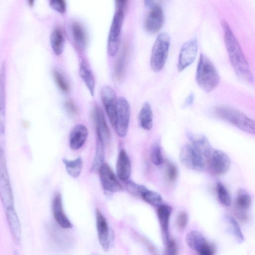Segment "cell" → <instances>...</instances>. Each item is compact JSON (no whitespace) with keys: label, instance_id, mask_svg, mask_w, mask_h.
Listing matches in <instances>:
<instances>
[{"label":"cell","instance_id":"6da1fadb","mask_svg":"<svg viewBox=\"0 0 255 255\" xmlns=\"http://www.w3.org/2000/svg\"><path fill=\"white\" fill-rule=\"evenodd\" d=\"M221 25L225 46L234 71L241 81L248 84L254 83V77L249 63L237 39L226 21L223 20Z\"/></svg>","mask_w":255,"mask_h":255},{"label":"cell","instance_id":"7a4b0ae2","mask_svg":"<svg viewBox=\"0 0 255 255\" xmlns=\"http://www.w3.org/2000/svg\"><path fill=\"white\" fill-rule=\"evenodd\" d=\"M214 113L218 118L251 134L255 135V120L245 114L230 106L220 105L216 106Z\"/></svg>","mask_w":255,"mask_h":255},{"label":"cell","instance_id":"3957f363","mask_svg":"<svg viewBox=\"0 0 255 255\" xmlns=\"http://www.w3.org/2000/svg\"><path fill=\"white\" fill-rule=\"evenodd\" d=\"M196 81L199 87L207 93L216 90L220 82V76L213 63L202 54L198 64Z\"/></svg>","mask_w":255,"mask_h":255},{"label":"cell","instance_id":"277c9868","mask_svg":"<svg viewBox=\"0 0 255 255\" xmlns=\"http://www.w3.org/2000/svg\"><path fill=\"white\" fill-rule=\"evenodd\" d=\"M170 47V37L166 33L159 34L152 51L150 66L152 71L158 73L164 68Z\"/></svg>","mask_w":255,"mask_h":255},{"label":"cell","instance_id":"5b68a950","mask_svg":"<svg viewBox=\"0 0 255 255\" xmlns=\"http://www.w3.org/2000/svg\"><path fill=\"white\" fill-rule=\"evenodd\" d=\"M180 160L187 168L197 172H203L207 166L206 158L191 144L183 146Z\"/></svg>","mask_w":255,"mask_h":255},{"label":"cell","instance_id":"8992f818","mask_svg":"<svg viewBox=\"0 0 255 255\" xmlns=\"http://www.w3.org/2000/svg\"><path fill=\"white\" fill-rule=\"evenodd\" d=\"M1 167H0V194L6 208L14 206V200L8 172L5 154L1 148Z\"/></svg>","mask_w":255,"mask_h":255},{"label":"cell","instance_id":"52a82bcc","mask_svg":"<svg viewBox=\"0 0 255 255\" xmlns=\"http://www.w3.org/2000/svg\"><path fill=\"white\" fill-rule=\"evenodd\" d=\"M124 19V11H116L112 20L108 42V53L111 56H115L119 50Z\"/></svg>","mask_w":255,"mask_h":255},{"label":"cell","instance_id":"ba28073f","mask_svg":"<svg viewBox=\"0 0 255 255\" xmlns=\"http://www.w3.org/2000/svg\"><path fill=\"white\" fill-rule=\"evenodd\" d=\"M231 161L229 156L223 151L213 148L207 161V165L210 171L216 176L227 173L231 167Z\"/></svg>","mask_w":255,"mask_h":255},{"label":"cell","instance_id":"9c48e42d","mask_svg":"<svg viewBox=\"0 0 255 255\" xmlns=\"http://www.w3.org/2000/svg\"><path fill=\"white\" fill-rule=\"evenodd\" d=\"M131 110L129 103L124 97L117 99L116 124L115 129L117 135L124 138L128 131Z\"/></svg>","mask_w":255,"mask_h":255},{"label":"cell","instance_id":"30bf717a","mask_svg":"<svg viewBox=\"0 0 255 255\" xmlns=\"http://www.w3.org/2000/svg\"><path fill=\"white\" fill-rule=\"evenodd\" d=\"M185 241L190 249L201 255H213L216 252L215 245L207 241L199 231L189 232L186 236Z\"/></svg>","mask_w":255,"mask_h":255},{"label":"cell","instance_id":"8fae6325","mask_svg":"<svg viewBox=\"0 0 255 255\" xmlns=\"http://www.w3.org/2000/svg\"><path fill=\"white\" fill-rule=\"evenodd\" d=\"M198 42L196 38L191 39L182 46L179 57L178 69L183 71L195 60L198 51Z\"/></svg>","mask_w":255,"mask_h":255},{"label":"cell","instance_id":"7c38bea8","mask_svg":"<svg viewBox=\"0 0 255 255\" xmlns=\"http://www.w3.org/2000/svg\"><path fill=\"white\" fill-rule=\"evenodd\" d=\"M100 97L110 121L115 129L116 124L117 99L114 91L109 86L102 88Z\"/></svg>","mask_w":255,"mask_h":255},{"label":"cell","instance_id":"4fadbf2b","mask_svg":"<svg viewBox=\"0 0 255 255\" xmlns=\"http://www.w3.org/2000/svg\"><path fill=\"white\" fill-rule=\"evenodd\" d=\"M99 172L101 183L105 191L114 193L123 190V186L109 164H104Z\"/></svg>","mask_w":255,"mask_h":255},{"label":"cell","instance_id":"5bb4252c","mask_svg":"<svg viewBox=\"0 0 255 255\" xmlns=\"http://www.w3.org/2000/svg\"><path fill=\"white\" fill-rule=\"evenodd\" d=\"M164 21V16L162 8L155 4L147 14L145 22L146 30L151 34H156L162 28Z\"/></svg>","mask_w":255,"mask_h":255},{"label":"cell","instance_id":"9a60e30c","mask_svg":"<svg viewBox=\"0 0 255 255\" xmlns=\"http://www.w3.org/2000/svg\"><path fill=\"white\" fill-rule=\"evenodd\" d=\"M96 229L99 243L105 251L109 250L111 242V235L107 221L100 211H96Z\"/></svg>","mask_w":255,"mask_h":255},{"label":"cell","instance_id":"2e32d148","mask_svg":"<svg viewBox=\"0 0 255 255\" xmlns=\"http://www.w3.org/2000/svg\"><path fill=\"white\" fill-rule=\"evenodd\" d=\"M93 115L97 138L102 140L105 144L109 143L111 140V132L103 111L98 106L94 110Z\"/></svg>","mask_w":255,"mask_h":255},{"label":"cell","instance_id":"e0dca14e","mask_svg":"<svg viewBox=\"0 0 255 255\" xmlns=\"http://www.w3.org/2000/svg\"><path fill=\"white\" fill-rule=\"evenodd\" d=\"M52 210L54 218L58 224L64 229H71L73 224L64 212L62 199L60 194L56 193L52 202Z\"/></svg>","mask_w":255,"mask_h":255},{"label":"cell","instance_id":"ac0fdd59","mask_svg":"<svg viewBox=\"0 0 255 255\" xmlns=\"http://www.w3.org/2000/svg\"><path fill=\"white\" fill-rule=\"evenodd\" d=\"M89 136L87 127L83 124L75 125L70 134V145L72 150L80 149L86 143Z\"/></svg>","mask_w":255,"mask_h":255},{"label":"cell","instance_id":"d6986e66","mask_svg":"<svg viewBox=\"0 0 255 255\" xmlns=\"http://www.w3.org/2000/svg\"><path fill=\"white\" fill-rule=\"evenodd\" d=\"M172 208L167 205L162 204L158 209V217L161 229L162 237L165 244L169 240V223Z\"/></svg>","mask_w":255,"mask_h":255},{"label":"cell","instance_id":"ffe728a7","mask_svg":"<svg viewBox=\"0 0 255 255\" xmlns=\"http://www.w3.org/2000/svg\"><path fill=\"white\" fill-rule=\"evenodd\" d=\"M116 169L119 179L124 182L129 180L131 174V163L128 155L124 149L121 150L119 154Z\"/></svg>","mask_w":255,"mask_h":255},{"label":"cell","instance_id":"44dd1931","mask_svg":"<svg viewBox=\"0 0 255 255\" xmlns=\"http://www.w3.org/2000/svg\"><path fill=\"white\" fill-rule=\"evenodd\" d=\"M187 136L192 145L206 158L207 161L213 147L207 138L203 135H195L191 132L187 133Z\"/></svg>","mask_w":255,"mask_h":255},{"label":"cell","instance_id":"7402d4cb","mask_svg":"<svg viewBox=\"0 0 255 255\" xmlns=\"http://www.w3.org/2000/svg\"><path fill=\"white\" fill-rule=\"evenodd\" d=\"M6 214L13 237L16 242L19 243L22 227L14 206L6 208Z\"/></svg>","mask_w":255,"mask_h":255},{"label":"cell","instance_id":"603a6c76","mask_svg":"<svg viewBox=\"0 0 255 255\" xmlns=\"http://www.w3.org/2000/svg\"><path fill=\"white\" fill-rule=\"evenodd\" d=\"M79 75L91 95L93 96L95 89V80L91 69L84 60L80 63Z\"/></svg>","mask_w":255,"mask_h":255},{"label":"cell","instance_id":"cb8c5ba5","mask_svg":"<svg viewBox=\"0 0 255 255\" xmlns=\"http://www.w3.org/2000/svg\"><path fill=\"white\" fill-rule=\"evenodd\" d=\"M139 123L142 128L146 131H150L153 126V115L151 104L145 102L139 113Z\"/></svg>","mask_w":255,"mask_h":255},{"label":"cell","instance_id":"d4e9b609","mask_svg":"<svg viewBox=\"0 0 255 255\" xmlns=\"http://www.w3.org/2000/svg\"><path fill=\"white\" fill-rule=\"evenodd\" d=\"M128 60V49L125 46L117 59L115 66L114 74L118 80H121L125 74Z\"/></svg>","mask_w":255,"mask_h":255},{"label":"cell","instance_id":"484cf974","mask_svg":"<svg viewBox=\"0 0 255 255\" xmlns=\"http://www.w3.org/2000/svg\"><path fill=\"white\" fill-rule=\"evenodd\" d=\"M252 198L248 191L242 188H239L237 193L236 198V206L240 214H245V212L251 206Z\"/></svg>","mask_w":255,"mask_h":255},{"label":"cell","instance_id":"4316f807","mask_svg":"<svg viewBox=\"0 0 255 255\" xmlns=\"http://www.w3.org/2000/svg\"><path fill=\"white\" fill-rule=\"evenodd\" d=\"M50 42L52 48L55 55L62 54L65 47V38L59 29L54 30L51 35Z\"/></svg>","mask_w":255,"mask_h":255},{"label":"cell","instance_id":"83f0119b","mask_svg":"<svg viewBox=\"0 0 255 255\" xmlns=\"http://www.w3.org/2000/svg\"><path fill=\"white\" fill-rule=\"evenodd\" d=\"M72 34L76 45L83 49L88 44V35L86 30L79 23L73 24L72 28Z\"/></svg>","mask_w":255,"mask_h":255},{"label":"cell","instance_id":"f1b7e54d","mask_svg":"<svg viewBox=\"0 0 255 255\" xmlns=\"http://www.w3.org/2000/svg\"><path fill=\"white\" fill-rule=\"evenodd\" d=\"M62 161L66 166L67 172L72 177L77 179L80 176L83 168V161L81 157L74 160L64 158Z\"/></svg>","mask_w":255,"mask_h":255},{"label":"cell","instance_id":"f546056e","mask_svg":"<svg viewBox=\"0 0 255 255\" xmlns=\"http://www.w3.org/2000/svg\"><path fill=\"white\" fill-rule=\"evenodd\" d=\"M105 145L102 140L97 138L95 155L91 167V171L92 172H99L100 167L104 164Z\"/></svg>","mask_w":255,"mask_h":255},{"label":"cell","instance_id":"4dcf8cb0","mask_svg":"<svg viewBox=\"0 0 255 255\" xmlns=\"http://www.w3.org/2000/svg\"><path fill=\"white\" fill-rule=\"evenodd\" d=\"M225 219L228 225L229 230L238 243H242L245 238L242 232L240 226L237 220L229 215L225 217Z\"/></svg>","mask_w":255,"mask_h":255},{"label":"cell","instance_id":"1f68e13d","mask_svg":"<svg viewBox=\"0 0 255 255\" xmlns=\"http://www.w3.org/2000/svg\"><path fill=\"white\" fill-rule=\"evenodd\" d=\"M1 80H0V113H1V122L5 123L6 113V96H5V79L6 68L3 65L1 72Z\"/></svg>","mask_w":255,"mask_h":255},{"label":"cell","instance_id":"d6a6232c","mask_svg":"<svg viewBox=\"0 0 255 255\" xmlns=\"http://www.w3.org/2000/svg\"><path fill=\"white\" fill-rule=\"evenodd\" d=\"M141 198L152 206L158 207L163 204V198L155 191L146 188L143 191Z\"/></svg>","mask_w":255,"mask_h":255},{"label":"cell","instance_id":"836d02e7","mask_svg":"<svg viewBox=\"0 0 255 255\" xmlns=\"http://www.w3.org/2000/svg\"><path fill=\"white\" fill-rule=\"evenodd\" d=\"M217 189L218 198L224 206H230L232 203V198L228 189L221 182L217 183Z\"/></svg>","mask_w":255,"mask_h":255},{"label":"cell","instance_id":"e575fe53","mask_svg":"<svg viewBox=\"0 0 255 255\" xmlns=\"http://www.w3.org/2000/svg\"><path fill=\"white\" fill-rule=\"evenodd\" d=\"M150 158L152 163L156 165H161L164 162L162 148L158 143L153 144L151 148Z\"/></svg>","mask_w":255,"mask_h":255},{"label":"cell","instance_id":"d590c367","mask_svg":"<svg viewBox=\"0 0 255 255\" xmlns=\"http://www.w3.org/2000/svg\"><path fill=\"white\" fill-rule=\"evenodd\" d=\"M146 187L144 185L139 184L131 181H127L126 183V188L131 195L141 198L143 191Z\"/></svg>","mask_w":255,"mask_h":255},{"label":"cell","instance_id":"8d00e7d4","mask_svg":"<svg viewBox=\"0 0 255 255\" xmlns=\"http://www.w3.org/2000/svg\"><path fill=\"white\" fill-rule=\"evenodd\" d=\"M55 80L59 89L63 92H68L70 90L69 84L65 77L57 70L54 71Z\"/></svg>","mask_w":255,"mask_h":255},{"label":"cell","instance_id":"74e56055","mask_svg":"<svg viewBox=\"0 0 255 255\" xmlns=\"http://www.w3.org/2000/svg\"><path fill=\"white\" fill-rule=\"evenodd\" d=\"M178 171L177 166L172 163L168 164L166 171V177L169 182H174L178 177Z\"/></svg>","mask_w":255,"mask_h":255},{"label":"cell","instance_id":"f35d334b","mask_svg":"<svg viewBox=\"0 0 255 255\" xmlns=\"http://www.w3.org/2000/svg\"><path fill=\"white\" fill-rule=\"evenodd\" d=\"M50 5L53 10L60 14H64L67 11L65 0H50Z\"/></svg>","mask_w":255,"mask_h":255},{"label":"cell","instance_id":"ab89813d","mask_svg":"<svg viewBox=\"0 0 255 255\" xmlns=\"http://www.w3.org/2000/svg\"><path fill=\"white\" fill-rule=\"evenodd\" d=\"M188 217L186 212H182L179 215L177 219V225L178 227L181 230H184L188 224Z\"/></svg>","mask_w":255,"mask_h":255},{"label":"cell","instance_id":"60d3db41","mask_svg":"<svg viewBox=\"0 0 255 255\" xmlns=\"http://www.w3.org/2000/svg\"><path fill=\"white\" fill-rule=\"evenodd\" d=\"M165 254L168 255H176L178 254V246L176 242L172 239L170 238L165 244Z\"/></svg>","mask_w":255,"mask_h":255},{"label":"cell","instance_id":"b9f144b4","mask_svg":"<svg viewBox=\"0 0 255 255\" xmlns=\"http://www.w3.org/2000/svg\"><path fill=\"white\" fill-rule=\"evenodd\" d=\"M65 108L67 112L72 116H75L78 114L77 106L72 100H67L66 102Z\"/></svg>","mask_w":255,"mask_h":255},{"label":"cell","instance_id":"7bdbcfd3","mask_svg":"<svg viewBox=\"0 0 255 255\" xmlns=\"http://www.w3.org/2000/svg\"><path fill=\"white\" fill-rule=\"evenodd\" d=\"M128 0H115L117 11H124Z\"/></svg>","mask_w":255,"mask_h":255},{"label":"cell","instance_id":"ee69618b","mask_svg":"<svg viewBox=\"0 0 255 255\" xmlns=\"http://www.w3.org/2000/svg\"><path fill=\"white\" fill-rule=\"evenodd\" d=\"M195 96L193 94H190L186 98L184 103L185 106H189L192 105L194 102Z\"/></svg>","mask_w":255,"mask_h":255},{"label":"cell","instance_id":"f6af8a7d","mask_svg":"<svg viewBox=\"0 0 255 255\" xmlns=\"http://www.w3.org/2000/svg\"><path fill=\"white\" fill-rule=\"evenodd\" d=\"M144 4L146 7L151 8L155 4L154 0H144Z\"/></svg>","mask_w":255,"mask_h":255},{"label":"cell","instance_id":"bcb514c9","mask_svg":"<svg viewBox=\"0 0 255 255\" xmlns=\"http://www.w3.org/2000/svg\"><path fill=\"white\" fill-rule=\"evenodd\" d=\"M28 1L30 7H33L35 4V0H28Z\"/></svg>","mask_w":255,"mask_h":255},{"label":"cell","instance_id":"7dc6e473","mask_svg":"<svg viewBox=\"0 0 255 255\" xmlns=\"http://www.w3.org/2000/svg\"><path fill=\"white\" fill-rule=\"evenodd\" d=\"M159 1H165V0H159Z\"/></svg>","mask_w":255,"mask_h":255}]
</instances>
